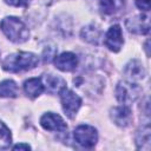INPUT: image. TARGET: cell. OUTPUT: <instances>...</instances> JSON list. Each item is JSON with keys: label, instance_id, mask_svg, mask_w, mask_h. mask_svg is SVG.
Wrapping results in <instances>:
<instances>
[{"label": "cell", "instance_id": "cell-1", "mask_svg": "<svg viewBox=\"0 0 151 151\" xmlns=\"http://www.w3.org/2000/svg\"><path fill=\"white\" fill-rule=\"evenodd\" d=\"M39 64V57L31 52H17L7 55L2 61V68L11 73H18L34 68Z\"/></svg>", "mask_w": 151, "mask_h": 151}, {"label": "cell", "instance_id": "cell-2", "mask_svg": "<svg viewBox=\"0 0 151 151\" xmlns=\"http://www.w3.org/2000/svg\"><path fill=\"white\" fill-rule=\"evenodd\" d=\"M0 28L4 34L13 42L21 44L28 39L29 32L26 25L15 17H6L0 22Z\"/></svg>", "mask_w": 151, "mask_h": 151}, {"label": "cell", "instance_id": "cell-3", "mask_svg": "<svg viewBox=\"0 0 151 151\" xmlns=\"http://www.w3.org/2000/svg\"><path fill=\"white\" fill-rule=\"evenodd\" d=\"M140 92L142 90L136 83L129 81V80L119 81L116 87V98L123 105L129 106L130 104L134 103L138 99V97L140 96Z\"/></svg>", "mask_w": 151, "mask_h": 151}, {"label": "cell", "instance_id": "cell-4", "mask_svg": "<svg viewBox=\"0 0 151 151\" xmlns=\"http://www.w3.org/2000/svg\"><path fill=\"white\" fill-rule=\"evenodd\" d=\"M73 137H74V140L85 149L93 147L98 140L97 130L93 126L87 124H81L77 126L73 132Z\"/></svg>", "mask_w": 151, "mask_h": 151}, {"label": "cell", "instance_id": "cell-5", "mask_svg": "<svg viewBox=\"0 0 151 151\" xmlns=\"http://www.w3.org/2000/svg\"><path fill=\"white\" fill-rule=\"evenodd\" d=\"M60 100H61V106H63V110L65 112V114L73 119L74 116L77 114L80 105H81V99L80 97L74 93L73 91L64 87L60 92Z\"/></svg>", "mask_w": 151, "mask_h": 151}, {"label": "cell", "instance_id": "cell-6", "mask_svg": "<svg viewBox=\"0 0 151 151\" xmlns=\"http://www.w3.org/2000/svg\"><path fill=\"white\" fill-rule=\"evenodd\" d=\"M124 39H123V32L119 25L111 26L105 35V45L106 47L112 52H118L123 46Z\"/></svg>", "mask_w": 151, "mask_h": 151}, {"label": "cell", "instance_id": "cell-7", "mask_svg": "<svg viewBox=\"0 0 151 151\" xmlns=\"http://www.w3.org/2000/svg\"><path fill=\"white\" fill-rule=\"evenodd\" d=\"M41 126L47 131H65L67 129L64 119L53 112H47L40 118Z\"/></svg>", "mask_w": 151, "mask_h": 151}, {"label": "cell", "instance_id": "cell-8", "mask_svg": "<svg viewBox=\"0 0 151 151\" xmlns=\"http://www.w3.org/2000/svg\"><path fill=\"white\" fill-rule=\"evenodd\" d=\"M110 117L112 119V122L120 126V127H126L130 125L131 120H132V113L129 106L126 105H122V106H116L113 109H111L110 111Z\"/></svg>", "mask_w": 151, "mask_h": 151}, {"label": "cell", "instance_id": "cell-9", "mask_svg": "<svg viewBox=\"0 0 151 151\" xmlns=\"http://www.w3.org/2000/svg\"><path fill=\"white\" fill-rule=\"evenodd\" d=\"M124 74H125V77L127 78L129 81L136 83V81L142 80V79L145 77L146 71H145L143 64H142L139 60L132 59V60H130V61L125 65V67H124Z\"/></svg>", "mask_w": 151, "mask_h": 151}, {"label": "cell", "instance_id": "cell-10", "mask_svg": "<svg viewBox=\"0 0 151 151\" xmlns=\"http://www.w3.org/2000/svg\"><path fill=\"white\" fill-rule=\"evenodd\" d=\"M54 65L63 72L73 71L78 65V57L72 52H64L54 58Z\"/></svg>", "mask_w": 151, "mask_h": 151}, {"label": "cell", "instance_id": "cell-11", "mask_svg": "<svg viewBox=\"0 0 151 151\" xmlns=\"http://www.w3.org/2000/svg\"><path fill=\"white\" fill-rule=\"evenodd\" d=\"M126 27L132 33L146 34L150 29L149 17L147 15H139L136 18H131L126 21Z\"/></svg>", "mask_w": 151, "mask_h": 151}, {"label": "cell", "instance_id": "cell-12", "mask_svg": "<svg viewBox=\"0 0 151 151\" xmlns=\"http://www.w3.org/2000/svg\"><path fill=\"white\" fill-rule=\"evenodd\" d=\"M41 81L44 84V87L47 90V92L52 94L60 92L64 87H66L65 80L59 76H54V74H45L41 78Z\"/></svg>", "mask_w": 151, "mask_h": 151}, {"label": "cell", "instance_id": "cell-13", "mask_svg": "<svg viewBox=\"0 0 151 151\" xmlns=\"http://www.w3.org/2000/svg\"><path fill=\"white\" fill-rule=\"evenodd\" d=\"M45 87L41 78H31L24 83V91L29 98H37L44 92Z\"/></svg>", "mask_w": 151, "mask_h": 151}, {"label": "cell", "instance_id": "cell-14", "mask_svg": "<svg viewBox=\"0 0 151 151\" xmlns=\"http://www.w3.org/2000/svg\"><path fill=\"white\" fill-rule=\"evenodd\" d=\"M80 35L85 41H87L90 44H93V45H98L99 41H100V38H101V31L96 25L91 24V25L85 26L81 29Z\"/></svg>", "mask_w": 151, "mask_h": 151}, {"label": "cell", "instance_id": "cell-15", "mask_svg": "<svg viewBox=\"0 0 151 151\" xmlns=\"http://www.w3.org/2000/svg\"><path fill=\"white\" fill-rule=\"evenodd\" d=\"M150 126L149 124H146L145 126H142V129L138 130L137 134H136V144L138 149L149 151L150 150V140H151V136H150Z\"/></svg>", "mask_w": 151, "mask_h": 151}, {"label": "cell", "instance_id": "cell-16", "mask_svg": "<svg viewBox=\"0 0 151 151\" xmlns=\"http://www.w3.org/2000/svg\"><path fill=\"white\" fill-rule=\"evenodd\" d=\"M19 94V88L15 81L6 79L0 83V97L5 98H15Z\"/></svg>", "mask_w": 151, "mask_h": 151}, {"label": "cell", "instance_id": "cell-17", "mask_svg": "<svg viewBox=\"0 0 151 151\" xmlns=\"http://www.w3.org/2000/svg\"><path fill=\"white\" fill-rule=\"evenodd\" d=\"M125 0H99L100 8L105 14H113L124 7Z\"/></svg>", "mask_w": 151, "mask_h": 151}, {"label": "cell", "instance_id": "cell-18", "mask_svg": "<svg viewBox=\"0 0 151 151\" xmlns=\"http://www.w3.org/2000/svg\"><path fill=\"white\" fill-rule=\"evenodd\" d=\"M12 143V137L8 127L0 120V147L5 149L8 147Z\"/></svg>", "mask_w": 151, "mask_h": 151}, {"label": "cell", "instance_id": "cell-19", "mask_svg": "<svg viewBox=\"0 0 151 151\" xmlns=\"http://www.w3.org/2000/svg\"><path fill=\"white\" fill-rule=\"evenodd\" d=\"M134 2L136 6L142 11L147 12L150 9V0H134Z\"/></svg>", "mask_w": 151, "mask_h": 151}, {"label": "cell", "instance_id": "cell-20", "mask_svg": "<svg viewBox=\"0 0 151 151\" xmlns=\"http://www.w3.org/2000/svg\"><path fill=\"white\" fill-rule=\"evenodd\" d=\"M5 2L9 6H14V7H21L25 6L27 0H5Z\"/></svg>", "mask_w": 151, "mask_h": 151}, {"label": "cell", "instance_id": "cell-21", "mask_svg": "<svg viewBox=\"0 0 151 151\" xmlns=\"http://www.w3.org/2000/svg\"><path fill=\"white\" fill-rule=\"evenodd\" d=\"M14 150H20V149H24V150H29L31 146L28 144H17L15 146H13Z\"/></svg>", "mask_w": 151, "mask_h": 151}]
</instances>
